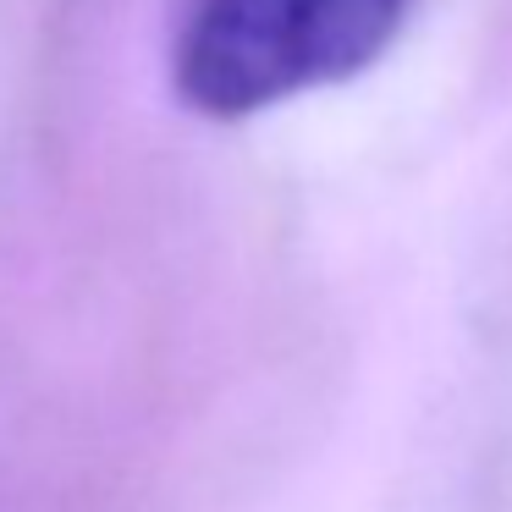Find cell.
Segmentation results:
<instances>
[{
  "instance_id": "6da1fadb",
  "label": "cell",
  "mask_w": 512,
  "mask_h": 512,
  "mask_svg": "<svg viewBox=\"0 0 512 512\" xmlns=\"http://www.w3.org/2000/svg\"><path fill=\"white\" fill-rule=\"evenodd\" d=\"M413 6L419 0H171V94L210 122H248L369 72Z\"/></svg>"
}]
</instances>
